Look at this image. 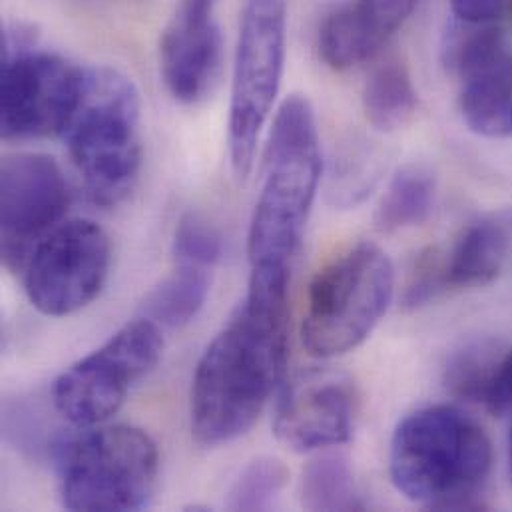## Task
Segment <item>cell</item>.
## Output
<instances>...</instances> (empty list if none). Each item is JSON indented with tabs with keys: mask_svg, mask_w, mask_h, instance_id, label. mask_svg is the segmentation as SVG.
Returning <instances> with one entry per match:
<instances>
[{
	"mask_svg": "<svg viewBox=\"0 0 512 512\" xmlns=\"http://www.w3.org/2000/svg\"><path fill=\"white\" fill-rule=\"evenodd\" d=\"M507 214H509V220H511V228H512V210H509V212H507Z\"/></svg>",
	"mask_w": 512,
	"mask_h": 512,
	"instance_id": "cell-27",
	"label": "cell"
},
{
	"mask_svg": "<svg viewBox=\"0 0 512 512\" xmlns=\"http://www.w3.org/2000/svg\"><path fill=\"white\" fill-rule=\"evenodd\" d=\"M359 20L387 44L391 36L409 20L417 0H353L349 2Z\"/></svg>",
	"mask_w": 512,
	"mask_h": 512,
	"instance_id": "cell-23",
	"label": "cell"
},
{
	"mask_svg": "<svg viewBox=\"0 0 512 512\" xmlns=\"http://www.w3.org/2000/svg\"><path fill=\"white\" fill-rule=\"evenodd\" d=\"M503 353L493 339H473L459 347L447 361L445 385L465 401H485Z\"/></svg>",
	"mask_w": 512,
	"mask_h": 512,
	"instance_id": "cell-20",
	"label": "cell"
},
{
	"mask_svg": "<svg viewBox=\"0 0 512 512\" xmlns=\"http://www.w3.org/2000/svg\"><path fill=\"white\" fill-rule=\"evenodd\" d=\"M289 481L287 467L273 457H257L234 481L226 507L230 511H267Z\"/></svg>",
	"mask_w": 512,
	"mask_h": 512,
	"instance_id": "cell-21",
	"label": "cell"
},
{
	"mask_svg": "<svg viewBox=\"0 0 512 512\" xmlns=\"http://www.w3.org/2000/svg\"><path fill=\"white\" fill-rule=\"evenodd\" d=\"M84 68L4 38L0 132L6 142L60 136L82 88Z\"/></svg>",
	"mask_w": 512,
	"mask_h": 512,
	"instance_id": "cell-9",
	"label": "cell"
},
{
	"mask_svg": "<svg viewBox=\"0 0 512 512\" xmlns=\"http://www.w3.org/2000/svg\"><path fill=\"white\" fill-rule=\"evenodd\" d=\"M437 196L433 172L421 164L401 168L389 182L375 214L381 232L393 234L421 226L429 220Z\"/></svg>",
	"mask_w": 512,
	"mask_h": 512,
	"instance_id": "cell-17",
	"label": "cell"
},
{
	"mask_svg": "<svg viewBox=\"0 0 512 512\" xmlns=\"http://www.w3.org/2000/svg\"><path fill=\"white\" fill-rule=\"evenodd\" d=\"M222 256L224 238L212 222L196 212H188L180 218L174 232L176 263L212 269Z\"/></svg>",
	"mask_w": 512,
	"mask_h": 512,
	"instance_id": "cell-22",
	"label": "cell"
},
{
	"mask_svg": "<svg viewBox=\"0 0 512 512\" xmlns=\"http://www.w3.org/2000/svg\"><path fill=\"white\" fill-rule=\"evenodd\" d=\"M511 238L507 212L471 224L457 240L453 252L443 259L445 287L459 289L491 283L503 269Z\"/></svg>",
	"mask_w": 512,
	"mask_h": 512,
	"instance_id": "cell-15",
	"label": "cell"
},
{
	"mask_svg": "<svg viewBox=\"0 0 512 512\" xmlns=\"http://www.w3.org/2000/svg\"><path fill=\"white\" fill-rule=\"evenodd\" d=\"M491 465L493 451L485 431L459 409L441 405L403 419L389 451L397 491L435 511L477 509Z\"/></svg>",
	"mask_w": 512,
	"mask_h": 512,
	"instance_id": "cell-2",
	"label": "cell"
},
{
	"mask_svg": "<svg viewBox=\"0 0 512 512\" xmlns=\"http://www.w3.org/2000/svg\"><path fill=\"white\" fill-rule=\"evenodd\" d=\"M355 393L343 375L307 371L279 395L273 433L293 453H313L351 439Z\"/></svg>",
	"mask_w": 512,
	"mask_h": 512,
	"instance_id": "cell-13",
	"label": "cell"
},
{
	"mask_svg": "<svg viewBox=\"0 0 512 512\" xmlns=\"http://www.w3.org/2000/svg\"><path fill=\"white\" fill-rule=\"evenodd\" d=\"M140 94L122 72L84 68L78 100L60 132L94 204L114 208L134 190L142 168Z\"/></svg>",
	"mask_w": 512,
	"mask_h": 512,
	"instance_id": "cell-4",
	"label": "cell"
},
{
	"mask_svg": "<svg viewBox=\"0 0 512 512\" xmlns=\"http://www.w3.org/2000/svg\"><path fill=\"white\" fill-rule=\"evenodd\" d=\"M52 447L60 499L68 511H140L156 491L158 447L138 427H86Z\"/></svg>",
	"mask_w": 512,
	"mask_h": 512,
	"instance_id": "cell-5",
	"label": "cell"
},
{
	"mask_svg": "<svg viewBox=\"0 0 512 512\" xmlns=\"http://www.w3.org/2000/svg\"><path fill=\"white\" fill-rule=\"evenodd\" d=\"M395 291V267L371 242L335 257L313 279L301 323L305 349L321 359L359 347L377 327Z\"/></svg>",
	"mask_w": 512,
	"mask_h": 512,
	"instance_id": "cell-6",
	"label": "cell"
},
{
	"mask_svg": "<svg viewBox=\"0 0 512 512\" xmlns=\"http://www.w3.org/2000/svg\"><path fill=\"white\" fill-rule=\"evenodd\" d=\"M509 463H511V475H512V431H511V439H509Z\"/></svg>",
	"mask_w": 512,
	"mask_h": 512,
	"instance_id": "cell-26",
	"label": "cell"
},
{
	"mask_svg": "<svg viewBox=\"0 0 512 512\" xmlns=\"http://www.w3.org/2000/svg\"><path fill=\"white\" fill-rule=\"evenodd\" d=\"M485 403L495 415H505L512 411V349L505 353L497 365V371L493 375L489 393L485 397Z\"/></svg>",
	"mask_w": 512,
	"mask_h": 512,
	"instance_id": "cell-25",
	"label": "cell"
},
{
	"mask_svg": "<svg viewBox=\"0 0 512 512\" xmlns=\"http://www.w3.org/2000/svg\"><path fill=\"white\" fill-rule=\"evenodd\" d=\"M162 355V327L140 315L56 379L54 409L74 427L102 425L122 409L132 389L158 367Z\"/></svg>",
	"mask_w": 512,
	"mask_h": 512,
	"instance_id": "cell-8",
	"label": "cell"
},
{
	"mask_svg": "<svg viewBox=\"0 0 512 512\" xmlns=\"http://www.w3.org/2000/svg\"><path fill=\"white\" fill-rule=\"evenodd\" d=\"M218 0H180L160 40V70L172 98L204 102L218 86L224 44L214 20Z\"/></svg>",
	"mask_w": 512,
	"mask_h": 512,
	"instance_id": "cell-14",
	"label": "cell"
},
{
	"mask_svg": "<svg viewBox=\"0 0 512 512\" xmlns=\"http://www.w3.org/2000/svg\"><path fill=\"white\" fill-rule=\"evenodd\" d=\"M110 263V240L98 224L62 222L34 248L24 267L26 295L44 315H74L102 293Z\"/></svg>",
	"mask_w": 512,
	"mask_h": 512,
	"instance_id": "cell-10",
	"label": "cell"
},
{
	"mask_svg": "<svg viewBox=\"0 0 512 512\" xmlns=\"http://www.w3.org/2000/svg\"><path fill=\"white\" fill-rule=\"evenodd\" d=\"M210 283V269L178 263L170 275L150 289L142 303V315L160 327H186L206 305Z\"/></svg>",
	"mask_w": 512,
	"mask_h": 512,
	"instance_id": "cell-16",
	"label": "cell"
},
{
	"mask_svg": "<svg viewBox=\"0 0 512 512\" xmlns=\"http://www.w3.org/2000/svg\"><path fill=\"white\" fill-rule=\"evenodd\" d=\"M417 90L409 68L401 60H389L373 70L363 90L367 122L379 132L405 126L417 112Z\"/></svg>",
	"mask_w": 512,
	"mask_h": 512,
	"instance_id": "cell-18",
	"label": "cell"
},
{
	"mask_svg": "<svg viewBox=\"0 0 512 512\" xmlns=\"http://www.w3.org/2000/svg\"><path fill=\"white\" fill-rule=\"evenodd\" d=\"M70 206L54 158L20 152L0 166V252L10 271H24L34 248L62 224Z\"/></svg>",
	"mask_w": 512,
	"mask_h": 512,
	"instance_id": "cell-11",
	"label": "cell"
},
{
	"mask_svg": "<svg viewBox=\"0 0 512 512\" xmlns=\"http://www.w3.org/2000/svg\"><path fill=\"white\" fill-rule=\"evenodd\" d=\"M455 16L463 24H495L512 12V0H451Z\"/></svg>",
	"mask_w": 512,
	"mask_h": 512,
	"instance_id": "cell-24",
	"label": "cell"
},
{
	"mask_svg": "<svg viewBox=\"0 0 512 512\" xmlns=\"http://www.w3.org/2000/svg\"><path fill=\"white\" fill-rule=\"evenodd\" d=\"M299 501L307 511L367 509L351 463L341 453H327L307 463L299 483Z\"/></svg>",
	"mask_w": 512,
	"mask_h": 512,
	"instance_id": "cell-19",
	"label": "cell"
},
{
	"mask_svg": "<svg viewBox=\"0 0 512 512\" xmlns=\"http://www.w3.org/2000/svg\"><path fill=\"white\" fill-rule=\"evenodd\" d=\"M321 146L309 100L293 94L279 106L263 162L248 254L252 267H287L297 254L321 182Z\"/></svg>",
	"mask_w": 512,
	"mask_h": 512,
	"instance_id": "cell-3",
	"label": "cell"
},
{
	"mask_svg": "<svg viewBox=\"0 0 512 512\" xmlns=\"http://www.w3.org/2000/svg\"><path fill=\"white\" fill-rule=\"evenodd\" d=\"M285 0H248L234 60L228 146L238 180L254 168L257 142L281 88L285 68Z\"/></svg>",
	"mask_w": 512,
	"mask_h": 512,
	"instance_id": "cell-7",
	"label": "cell"
},
{
	"mask_svg": "<svg viewBox=\"0 0 512 512\" xmlns=\"http://www.w3.org/2000/svg\"><path fill=\"white\" fill-rule=\"evenodd\" d=\"M289 279L285 267H252L250 289L198 361L190 419L204 447L238 441L257 423L287 365Z\"/></svg>",
	"mask_w": 512,
	"mask_h": 512,
	"instance_id": "cell-1",
	"label": "cell"
},
{
	"mask_svg": "<svg viewBox=\"0 0 512 512\" xmlns=\"http://www.w3.org/2000/svg\"><path fill=\"white\" fill-rule=\"evenodd\" d=\"M443 58L461 80L459 106L469 130L483 138L512 136V52L503 30L485 24L453 32Z\"/></svg>",
	"mask_w": 512,
	"mask_h": 512,
	"instance_id": "cell-12",
	"label": "cell"
}]
</instances>
